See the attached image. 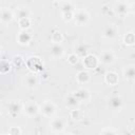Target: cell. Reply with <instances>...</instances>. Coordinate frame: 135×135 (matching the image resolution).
Listing matches in <instances>:
<instances>
[{
	"mask_svg": "<svg viewBox=\"0 0 135 135\" xmlns=\"http://www.w3.org/2000/svg\"><path fill=\"white\" fill-rule=\"evenodd\" d=\"M50 129L55 134H62L68 127V120L62 116H54L50 119Z\"/></svg>",
	"mask_w": 135,
	"mask_h": 135,
	"instance_id": "6da1fadb",
	"label": "cell"
},
{
	"mask_svg": "<svg viewBox=\"0 0 135 135\" xmlns=\"http://www.w3.org/2000/svg\"><path fill=\"white\" fill-rule=\"evenodd\" d=\"M57 113V105L52 100H44L41 104H39V114L43 117L51 119L52 117L56 116Z\"/></svg>",
	"mask_w": 135,
	"mask_h": 135,
	"instance_id": "7a4b0ae2",
	"label": "cell"
},
{
	"mask_svg": "<svg viewBox=\"0 0 135 135\" xmlns=\"http://www.w3.org/2000/svg\"><path fill=\"white\" fill-rule=\"evenodd\" d=\"M90 20H91V16L85 8L80 7L75 9L73 21L77 26H86L90 23Z\"/></svg>",
	"mask_w": 135,
	"mask_h": 135,
	"instance_id": "3957f363",
	"label": "cell"
},
{
	"mask_svg": "<svg viewBox=\"0 0 135 135\" xmlns=\"http://www.w3.org/2000/svg\"><path fill=\"white\" fill-rule=\"evenodd\" d=\"M132 4L129 1H116L112 5V11L118 17H126L131 13Z\"/></svg>",
	"mask_w": 135,
	"mask_h": 135,
	"instance_id": "277c9868",
	"label": "cell"
},
{
	"mask_svg": "<svg viewBox=\"0 0 135 135\" xmlns=\"http://www.w3.org/2000/svg\"><path fill=\"white\" fill-rule=\"evenodd\" d=\"M25 65L27 66L30 72L34 74H38L43 71V62L38 56H30L25 60Z\"/></svg>",
	"mask_w": 135,
	"mask_h": 135,
	"instance_id": "5b68a950",
	"label": "cell"
},
{
	"mask_svg": "<svg viewBox=\"0 0 135 135\" xmlns=\"http://www.w3.org/2000/svg\"><path fill=\"white\" fill-rule=\"evenodd\" d=\"M118 35H119V28L115 23H109L102 30V37L107 40L110 41L116 40Z\"/></svg>",
	"mask_w": 135,
	"mask_h": 135,
	"instance_id": "8992f818",
	"label": "cell"
},
{
	"mask_svg": "<svg viewBox=\"0 0 135 135\" xmlns=\"http://www.w3.org/2000/svg\"><path fill=\"white\" fill-rule=\"evenodd\" d=\"M82 64L84 66V70L86 71H93V70H96L98 68V65L100 64L99 62V58L98 56H96L95 54H88L86 56H84L82 58Z\"/></svg>",
	"mask_w": 135,
	"mask_h": 135,
	"instance_id": "52a82bcc",
	"label": "cell"
},
{
	"mask_svg": "<svg viewBox=\"0 0 135 135\" xmlns=\"http://www.w3.org/2000/svg\"><path fill=\"white\" fill-rule=\"evenodd\" d=\"M107 104L108 107L113 110V111H119L123 108V98L120 94H112L111 96H109V98L107 99Z\"/></svg>",
	"mask_w": 135,
	"mask_h": 135,
	"instance_id": "ba28073f",
	"label": "cell"
},
{
	"mask_svg": "<svg viewBox=\"0 0 135 135\" xmlns=\"http://www.w3.org/2000/svg\"><path fill=\"white\" fill-rule=\"evenodd\" d=\"M22 112L30 118L35 117L39 114V104L33 100H27L22 103Z\"/></svg>",
	"mask_w": 135,
	"mask_h": 135,
	"instance_id": "9c48e42d",
	"label": "cell"
},
{
	"mask_svg": "<svg viewBox=\"0 0 135 135\" xmlns=\"http://www.w3.org/2000/svg\"><path fill=\"white\" fill-rule=\"evenodd\" d=\"M98 58H99L100 63H102L104 65H112L116 61V54L113 50L107 49V50L101 51Z\"/></svg>",
	"mask_w": 135,
	"mask_h": 135,
	"instance_id": "30bf717a",
	"label": "cell"
},
{
	"mask_svg": "<svg viewBox=\"0 0 135 135\" xmlns=\"http://www.w3.org/2000/svg\"><path fill=\"white\" fill-rule=\"evenodd\" d=\"M75 97L77 98V100L79 101V103H86L89 102L91 99H92V94H91V91L85 88V86H80L78 88L76 91L73 92Z\"/></svg>",
	"mask_w": 135,
	"mask_h": 135,
	"instance_id": "8fae6325",
	"label": "cell"
},
{
	"mask_svg": "<svg viewBox=\"0 0 135 135\" xmlns=\"http://www.w3.org/2000/svg\"><path fill=\"white\" fill-rule=\"evenodd\" d=\"M50 55L52 58L54 59H61L64 56L65 50L63 47L62 44H56V43H52V45L49 49Z\"/></svg>",
	"mask_w": 135,
	"mask_h": 135,
	"instance_id": "7c38bea8",
	"label": "cell"
},
{
	"mask_svg": "<svg viewBox=\"0 0 135 135\" xmlns=\"http://www.w3.org/2000/svg\"><path fill=\"white\" fill-rule=\"evenodd\" d=\"M15 18V14L13 11L8 7H2L0 9V22L2 24H8L11 23Z\"/></svg>",
	"mask_w": 135,
	"mask_h": 135,
	"instance_id": "4fadbf2b",
	"label": "cell"
},
{
	"mask_svg": "<svg viewBox=\"0 0 135 135\" xmlns=\"http://www.w3.org/2000/svg\"><path fill=\"white\" fill-rule=\"evenodd\" d=\"M103 80L109 86H115L119 82V75L115 71H108L103 76Z\"/></svg>",
	"mask_w": 135,
	"mask_h": 135,
	"instance_id": "5bb4252c",
	"label": "cell"
},
{
	"mask_svg": "<svg viewBox=\"0 0 135 135\" xmlns=\"http://www.w3.org/2000/svg\"><path fill=\"white\" fill-rule=\"evenodd\" d=\"M22 112V102L11 101L7 104V113L11 117H17Z\"/></svg>",
	"mask_w": 135,
	"mask_h": 135,
	"instance_id": "9a60e30c",
	"label": "cell"
},
{
	"mask_svg": "<svg viewBox=\"0 0 135 135\" xmlns=\"http://www.w3.org/2000/svg\"><path fill=\"white\" fill-rule=\"evenodd\" d=\"M91 80H92V75L86 70H81L76 74V82L78 84L84 85V84H88Z\"/></svg>",
	"mask_w": 135,
	"mask_h": 135,
	"instance_id": "2e32d148",
	"label": "cell"
},
{
	"mask_svg": "<svg viewBox=\"0 0 135 135\" xmlns=\"http://www.w3.org/2000/svg\"><path fill=\"white\" fill-rule=\"evenodd\" d=\"M24 83H25V85L28 89H35V88H37L38 84H39V77H38V75L30 72L24 77Z\"/></svg>",
	"mask_w": 135,
	"mask_h": 135,
	"instance_id": "e0dca14e",
	"label": "cell"
},
{
	"mask_svg": "<svg viewBox=\"0 0 135 135\" xmlns=\"http://www.w3.org/2000/svg\"><path fill=\"white\" fill-rule=\"evenodd\" d=\"M16 40H17L18 44L25 46V45H28L31 43V41H32V35L27 31H20L17 34Z\"/></svg>",
	"mask_w": 135,
	"mask_h": 135,
	"instance_id": "ac0fdd59",
	"label": "cell"
},
{
	"mask_svg": "<svg viewBox=\"0 0 135 135\" xmlns=\"http://www.w3.org/2000/svg\"><path fill=\"white\" fill-rule=\"evenodd\" d=\"M64 104H65V107H66L69 110L77 109V108H79V105H80L79 101L77 100V98L75 97V95H74L73 92H72V93H69V94L65 96V98H64Z\"/></svg>",
	"mask_w": 135,
	"mask_h": 135,
	"instance_id": "d6986e66",
	"label": "cell"
},
{
	"mask_svg": "<svg viewBox=\"0 0 135 135\" xmlns=\"http://www.w3.org/2000/svg\"><path fill=\"white\" fill-rule=\"evenodd\" d=\"M79 58H83L84 56H86L88 54H90V47L88 44L85 43H77L75 45V49H74V52Z\"/></svg>",
	"mask_w": 135,
	"mask_h": 135,
	"instance_id": "ffe728a7",
	"label": "cell"
},
{
	"mask_svg": "<svg viewBox=\"0 0 135 135\" xmlns=\"http://www.w3.org/2000/svg\"><path fill=\"white\" fill-rule=\"evenodd\" d=\"M122 77L126 81L132 82L135 79V68L133 64L127 65L123 70H122Z\"/></svg>",
	"mask_w": 135,
	"mask_h": 135,
	"instance_id": "44dd1931",
	"label": "cell"
},
{
	"mask_svg": "<svg viewBox=\"0 0 135 135\" xmlns=\"http://www.w3.org/2000/svg\"><path fill=\"white\" fill-rule=\"evenodd\" d=\"M15 16L17 19H21V18H31L32 17V11L27 7V6H20L17 8Z\"/></svg>",
	"mask_w": 135,
	"mask_h": 135,
	"instance_id": "7402d4cb",
	"label": "cell"
},
{
	"mask_svg": "<svg viewBox=\"0 0 135 135\" xmlns=\"http://www.w3.org/2000/svg\"><path fill=\"white\" fill-rule=\"evenodd\" d=\"M51 41L52 43H56V44H61L63 41V35L60 32V30L58 28H54L51 33Z\"/></svg>",
	"mask_w": 135,
	"mask_h": 135,
	"instance_id": "603a6c76",
	"label": "cell"
},
{
	"mask_svg": "<svg viewBox=\"0 0 135 135\" xmlns=\"http://www.w3.org/2000/svg\"><path fill=\"white\" fill-rule=\"evenodd\" d=\"M122 42L127 46H133L135 44V34L134 32H128L122 37Z\"/></svg>",
	"mask_w": 135,
	"mask_h": 135,
	"instance_id": "cb8c5ba5",
	"label": "cell"
},
{
	"mask_svg": "<svg viewBox=\"0 0 135 135\" xmlns=\"http://www.w3.org/2000/svg\"><path fill=\"white\" fill-rule=\"evenodd\" d=\"M70 117L74 121H81L84 118V112L82 110H80L79 108L70 110Z\"/></svg>",
	"mask_w": 135,
	"mask_h": 135,
	"instance_id": "d4e9b609",
	"label": "cell"
},
{
	"mask_svg": "<svg viewBox=\"0 0 135 135\" xmlns=\"http://www.w3.org/2000/svg\"><path fill=\"white\" fill-rule=\"evenodd\" d=\"M59 6H60V13L74 12L76 9V5H75V3L73 1H63V2H60Z\"/></svg>",
	"mask_w": 135,
	"mask_h": 135,
	"instance_id": "484cf974",
	"label": "cell"
},
{
	"mask_svg": "<svg viewBox=\"0 0 135 135\" xmlns=\"http://www.w3.org/2000/svg\"><path fill=\"white\" fill-rule=\"evenodd\" d=\"M17 24L20 31H27L32 25V18H21L17 19Z\"/></svg>",
	"mask_w": 135,
	"mask_h": 135,
	"instance_id": "4316f807",
	"label": "cell"
},
{
	"mask_svg": "<svg viewBox=\"0 0 135 135\" xmlns=\"http://www.w3.org/2000/svg\"><path fill=\"white\" fill-rule=\"evenodd\" d=\"M12 70V63L11 61L6 59H1L0 60V74L5 75Z\"/></svg>",
	"mask_w": 135,
	"mask_h": 135,
	"instance_id": "83f0119b",
	"label": "cell"
},
{
	"mask_svg": "<svg viewBox=\"0 0 135 135\" xmlns=\"http://www.w3.org/2000/svg\"><path fill=\"white\" fill-rule=\"evenodd\" d=\"M11 63H12V66L14 65V66L20 68L21 65L25 64V60H24V58L21 55H15V56H13Z\"/></svg>",
	"mask_w": 135,
	"mask_h": 135,
	"instance_id": "f1b7e54d",
	"label": "cell"
},
{
	"mask_svg": "<svg viewBox=\"0 0 135 135\" xmlns=\"http://www.w3.org/2000/svg\"><path fill=\"white\" fill-rule=\"evenodd\" d=\"M99 135H118V133H117V131L114 128L105 127V128H103V129L100 130Z\"/></svg>",
	"mask_w": 135,
	"mask_h": 135,
	"instance_id": "f546056e",
	"label": "cell"
},
{
	"mask_svg": "<svg viewBox=\"0 0 135 135\" xmlns=\"http://www.w3.org/2000/svg\"><path fill=\"white\" fill-rule=\"evenodd\" d=\"M79 57L75 54V53H71V54H69V56H68V62L71 64V65H76L78 62H79Z\"/></svg>",
	"mask_w": 135,
	"mask_h": 135,
	"instance_id": "4dcf8cb0",
	"label": "cell"
},
{
	"mask_svg": "<svg viewBox=\"0 0 135 135\" xmlns=\"http://www.w3.org/2000/svg\"><path fill=\"white\" fill-rule=\"evenodd\" d=\"M7 133L9 135H22V130L18 126H13V127H9L8 128Z\"/></svg>",
	"mask_w": 135,
	"mask_h": 135,
	"instance_id": "1f68e13d",
	"label": "cell"
},
{
	"mask_svg": "<svg viewBox=\"0 0 135 135\" xmlns=\"http://www.w3.org/2000/svg\"><path fill=\"white\" fill-rule=\"evenodd\" d=\"M74 12H75V11H74ZM74 12H64V13H61V18H62L64 21H66V22L73 21Z\"/></svg>",
	"mask_w": 135,
	"mask_h": 135,
	"instance_id": "d6a6232c",
	"label": "cell"
},
{
	"mask_svg": "<svg viewBox=\"0 0 135 135\" xmlns=\"http://www.w3.org/2000/svg\"><path fill=\"white\" fill-rule=\"evenodd\" d=\"M61 135H75L74 133H63V134H61Z\"/></svg>",
	"mask_w": 135,
	"mask_h": 135,
	"instance_id": "836d02e7",
	"label": "cell"
},
{
	"mask_svg": "<svg viewBox=\"0 0 135 135\" xmlns=\"http://www.w3.org/2000/svg\"><path fill=\"white\" fill-rule=\"evenodd\" d=\"M2 135H9L8 133H5V134H2Z\"/></svg>",
	"mask_w": 135,
	"mask_h": 135,
	"instance_id": "e575fe53",
	"label": "cell"
},
{
	"mask_svg": "<svg viewBox=\"0 0 135 135\" xmlns=\"http://www.w3.org/2000/svg\"><path fill=\"white\" fill-rule=\"evenodd\" d=\"M0 54H1V46H0Z\"/></svg>",
	"mask_w": 135,
	"mask_h": 135,
	"instance_id": "d590c367",
	"label": "cell"
},
{
	"mask_svg": "<svg viewBox=\"0 0 135 135\" xmlns=\"http://www.w3.org/2000/svg\"><path fill=\"white\" fill-rule=\"evenodd\" d=\"M0 36H1V31H0Z\"/></svg>",
	"mask_w": 135,
	"mask_h": 135,
	"instance_id": "8d00e7d4",
	"label": "cell"
},
{
	"mask_svg": "<svg viewBox=\"0 0 135 135\" xmlns=\"http://www.w3.org/2000/svg\"><path fill=\"white\" fill-rule=\"evenodd\" d=\"M0 115H1V111H0Z\"/></svg>",
	"mask_w": 135,
	"mask_h": 135,
	"instance_id": "74e56055",
	"label": "cell"
}]
</instances>
